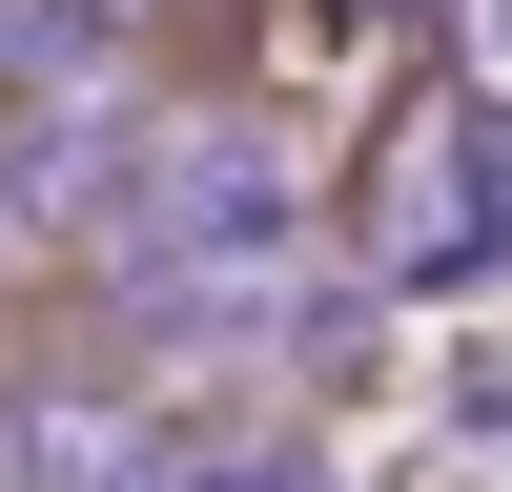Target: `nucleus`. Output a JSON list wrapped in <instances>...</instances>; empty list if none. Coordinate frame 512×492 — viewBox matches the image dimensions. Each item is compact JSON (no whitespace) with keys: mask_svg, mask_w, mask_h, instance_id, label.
I'll list each match as a JSON object with an SVG mask.
<instances>
[{"mask_svg":"<svg viewBox=\"0 0 512 492\" xmlns=\"http://www.w3.org/2000/svg\"><path fill=\"white\" fill-rule=\"evenodd\" d=\"M349 123H369V144H349V246H369V267H472V246H492V164H512V123H472L431 62H390Z\"/></svg>","mask_w":512,"mask_h":492,"instance_id":"obj_1","label":"nucleus"},{"mask_svg":"<svg viewBox=\"0 0 512 492\" xmlns=\"http://www.w3.org/2000/svg\"><path fill=\"white\" fill-rule=\"evenodd\" d=\"M226 41H246V82H267V103H369V82L410 62V41L369 21V0H246Z\"/></svg>","mask_w":512,"mask_h":492,"instance_id":"obj_2","label":"nucleus"},{"mask_svg":"<svg viewBox=\"0 0 512 492\" xmlns=\"http://www.w3.org/2000/svg\"><path fill=\"white\" fill-rule=\"evenodd\" d=\"M21 472H41V431H21V410H0V492H21Z\"/></svg>","mask_w":512,"mask_h":492,"instance_id":"obj_3","label":"nucleus"}]
</instances>
